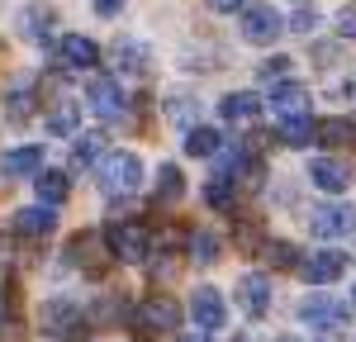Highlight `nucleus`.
<instances>
[{"mask_svg":"<svg viewBox=\"0 0 356 342\" xmlns=\"http://www.w3.org/2000/svg\"><path fill=\"white\" fill-rule=\"evenodd\" d=\"M166 119H171L176 129L191 133V129H195V100H191V95H171V100H166Z\"/></svg>","mask_w":356,"mask_h":342,"instance_id":"27","label":"nucleus"},{"mask_svg":"<svg viewBox=\"0 0 356 342\" xmlns=\"http://www.w3.org/2000/svg\"><path fill=\"white\" fill-rule=\"evenodd\" d=\"M110 62H114V72H124V76H143L147 72V48L134 43V38H119L110 48Z\"/></svg>","mask_w":356,"mask_h":342,"instance_id":"19","label":"nucleus"},{"mask_svg":"<svg viewBox=\"0 0 356 342\" xmlns=\"http://www.w3.org/2000/svg\"><path fill=\"white\" fill-rule=\"evenodd\" d=\"M323 24V15H318V10H295V15H290V19H285V28H295V33H314V28Z\"/></svg>","mask_w":356,"mask_h":342,"instance_id":"33","label":"nucleus"},{"mask_svg":"<svg viewBox=\"0 0 356 342\" xmlns=\"http://www.w3.org/2000/svg\"><path fill=\"white\" fill-rule=\"evenodd\" d=\"M57 57H62V67H72V72H90V67L100 62V43L86 38V33H67V38L57 43Z\"/></svg>","mask_w":356,"mask_h":342,"instance_id":"12","label":"nucleus"},{"mask_svg":"<svg viewBox=\"0 0 356 342\" xmlns=\"http://www.w3.org/2000/svg\"><path fill=\"white\" fill-rule=\"evenodd\" d=\"M275 342H295V338H275Z\"/></svg>","mask_w":356,"mask_h":342,"instance_id":"40","label":"nucleus"},{"mask_svg":"<svg viewBox=\"0 0 356 342\" xmlns=\"http://www.w3.org/2000/svg\"><path fill=\"white\" fill-rule=\"evenodd\" d=\"M219 114H223V124H257L261 119V100L252 95V90H233V95H223V105H219Z\"/></svg>","mask_w":356,"mask_h":342,"instance_id":"16","label":"nucleus"},{"mask_svg":"<svg viewBox=\"0 0 356 342\" xmlns=\"http://www.w3.org/2000/svg\"><path fill=\"white\" fill-rule=\"evenodd\" d=\"M219 147H223V133L209 129V124H195L191 133H186V157H214Z\"/></svg>","mask_w":356,"mask_h":342,"instance_id":"23","label":"nucleus"},{"mask_svg":"<svg viewBox=\"0 0 356 342\" xmlns=\"http://www.w3.org/2000/svg\"><path fill=\"white\" fill-rule=\"evenodd\" d=\"M33 190H38V200H48V204H62V200L72 195V171H38L33 176Z\"/></svg>","mask_w":356,"mask_h":342,"instance_id":"21","label":"nucleus"},{"mask_svg":"<svg viewBox=\"0 0 356 342\" xmlns=\"http://www.w3.org/2000/svg\"><path fill=\"white\" fill-rule=\"evenodd\" d=\"M181 190H186V176H181V167H157V204H176L181 200Z\"/></svg>","mask_w":356,"mask_h":342,"instance_id":"25","label":"nucleus"},{"mask_svg":"<svg viewBox=\"0 0 356 342\" xmlns=\"http://www.w3.org/2000/svg\"><path fill=\"white\" fill-rule=\"evenodd\" d=\"M100 157H105V133L81 138V142H76V152H72V162H76V167H95Z\"/></svg>","mask_w":356,"mask_h":342,"instance_id":"30","label":"nucleus"},{"mask_svg":"<svg viewBox=\"0 0 356 342\" xmlns=\"http://www.w3.org/2000/svg\"><path fill=\"white\" fill-rule=\"evenodd\" d=\"M191 256L200 261V266H209V261L219 256V238H214L209 228H195V238H191Z\"/></svg>","mask_w":356,"mask_h":342,"instance_id":"29","label":"nucleus"},{"mask_svg":"<svg viewBox=\"0 0 356 342\" xmlns=\"http://www.w3.org/2000/svg\"><path fill=\"white\" fill-rule=\"evenodd\" d=\"M134 323L147 333H171V328H181V304L171 295H147L134 309Z\"/></svg>","mask_w":356,"mask_h":342,"instance_id":"7","label":"nucleus"},{"mask_svg":"<svg viewBox=\"0 0 356 342\" xmlns=\"http://www.w3.org/2000/svg\"><path fill=\"white\" fill-rule=\"evenodd\" d=\"M295 318H300L304 328H318V333H337V328L347 323V304L318 290V295H309V300H300V309H295Z\"/></svg>","mask_w":356,"mask_h":342,"instance_id":"4","label":"nucleus"},{"mask_svg":"<svg viewBox=\"0 0 356 342\" xmlns=\"http://www.w3.org/2000/svg\"><path fill=\"white\" fill-rule=\"evenodd\" d=\"M285 76H295V57H271V62H261V72H257L261 86H275V81H285Z\"/></svg>","mask_w":356,"mask_h":342,"instance_id":"32","label":"nucleus"},{"mask_svg":"<svg viewBox=\"0 0 356 342\" xmlns=\"http://www.w3.org/2000/svg\"><path fill=\"white\" fill-rule=\"evenodd\" d=\"M285 33V19L275 15L271 5H243V38L247 43H257V48H266Z\"/></svg>","mask_w":356,"mask_h":342,"instance_id":"8","label":"nucleus"},{"mask_svg":"<svg viewBox=\"0 0 356 342\" xmlns=\"http://www.w3.org/2000/svg\"><path fill=\"white\" fill-rule=\"evenodd\" d=\"M266 100H271V110L280 119H295V114H309V90H304L295 76H285V81H275L266 90Z\"/></svg>","mask_w":356,"mask_h":342,"instance_id":"11","label":"nucleus"},{"mask_svg":"<svg viewBox=\"0 0 356 342\" xmlns=\"http://www.w3.org/2000/svg\"><path fill=\"white\" fill-rule=\"evenodd\" d=\"M5 110H10L15 124H24L29 114H33V86H15V90H10V100H5Z\"/></svg>","mask_w":356,"mask_h":342,"instance_id":"31","label":"nucleus"},{"mask_svg":"<svg viewBox=\"0 0 356 342\" xmlns=\"http://www.w3.org/2000/svg\"><path fill=\"white\" fill-rule=\"evenodd\" d=\"M76 124H81V105H76L72 95H57L53 110H48V133L67 138V133H76Z\"/></svg>","mask_w":356,"mask_h":342,"instance_id":"20","label":"nucleus"},{"mask_svg":"<svg viewBox=\"0 0 356 342\" xmlns=\"http://www.w3.org/2000/svg\"><path fill=\"white\" fill-rule=\"evenodd\" d=\"M53 228H57V209L48 200H38V204H29V209L15 214V233L19 238H48Z\"/></svg>","mask_w":356,"mask_h":342,"instance_id":"14","label":"nucleus"},{"mask_svg":"<svg viewBox=\"0 0 356 342\" xmlns=\"http://www.w3.org/2000/svg\"><path fill=\"white\" fill-rule=\"evenodd\" d=\"M204 204L209 209H233V176H214L204 186Z\"/></svg>","mask_w":356,"mask_h":342,"instance_id":"28","label":"nucleus"},{"mask_svg":"<svg viewBox=\"0 0 356 342\" xmlns=\"http://www.w3.org/2000/svg\"><path fill=\"white\" fill-rule=\"evenodd\" d=\"M247 0H209V10H214V15H233V10H243Z\"/></svg>","mask_w":356,"mask_h":342,"instance_id":"38","label":"nucleus"},{"mask_svg":"<svg viewBox=\"0 0 356 342\" xmlns=\"http://www.w3.org/2000/svg\"><path fill=\"white\" fill-rule=\"evenodd\" d=\"M266 256H271V266H295V261H300V252H295L290 243H271Z\"/></svg>","mask_w":356,"mask_h":342,"instance_id":"34","label":"nucleus"},{"mask_svg":"<svg viewBox=\"0 0 356 342\" xmlns=\"http://www.w3.org/2000/svg\"><path fill=\"white\" fill-rule=\"evenodd\" d=\"M90 5H95V15H105V19H110V15H119L129 0H90Z\"/></svg>","mask_w":356,"mask_h":342,"instance_id":"37","label":"nucleus"},{"mask_svg":"<svg viewBox=\"0 0 356 342\" xmlns=\"http://www.w3.org/2000/svg\"><path fill=\"white\" fill-rule=\"evenodd\" d=\"M309 228H314V238H323V243H337V238H347L356 228V209L347 200H328V204H318L314 214H309Z\"/></svg>","mask_w":356,"mask_h":342,"instance_id":"5","label":"nucleus"},{"mask_svg":"<svg viewBox=\"0 0 356 342\" xmlns=\"http://www.w3.org/2000/svg\"><path fill=\"white\" fill-rule=\"evenodd\" d=\"M352 304H356V290H352Z\"/></svg>","mask_w":356,"mask_h":342,"instance_id":"41","label":"nucleus"},{"mask_svg":"<svg viewBox=\"0 0 356 342\" xmlns=\"http://www.w3.org/2000/svg\"><path fill=\"white\" fill-rule=\"evenodd\" d=\"M105 243H110V252L119 256V261H129V266H138V261H147V256H152V233H147L143 224H134V219L110 224Z\"/></svg>","mask_w":356,"mask_h":342,"instance_id":"3","label":"nucleus"},{"mask_svg":"<svg viewBox=\"0 0 356 342\" xmlns=\"http://www.w3.org/2000/svg\"><path fill=\"white\" fill-rule=\"evenodd\" d=\"M337 43H318V48H314V62H318V67H332V62H337Z\"/></svg>","mask_w":356,"mask_h":342,"instance_id":"35","label":"nucleus"},{"mask_svg":"<svg viewBox=\"0 0 356 342\" xmlns=\"http://www.w3.org/2000/svg\"><path fill=\"white\" fill-rule=\"evenodd\" d=\"M238 304H243L247 318H261L271 309V281L266 276H243L238 281Z\"/></svg>","mask_w":356,"mask_h":342,"instance_id":"15","label":"nucleus"},{"mask_svg":"<svg viewBox=\"0 0 356 342\" xmlns=\"http://www.w3.org/2000/svg\"><path fill=\"white\" fill-rule=\"evenodd\" d=\"M191 318L204 328V333H214V328H223V318H228V304H223L219 290H209V285H200L191 295Z\"/></svg>","mask_w":356,"mask_h":342,"instance_id":"10","label":"nucleus"},{"mask_svg":"<svg viewBox=\"0 0 356 342\" xmlns=\"http://www.w3.org/2000/svg\"><path fill=\"white\" fill-rule=\"evenodd\" d=\"M0 171H5V176H38V171H43V147H33V142L10 147V152L0 157Z\"/></svg>","mask_w":356,"mask_h":342,"instance_id":"18","label":"nucleus"},{"mask_svg":"<svg viewBox=\"0 0 356 342\" xmlns=\"http://www.w3.org/2000/svg\"><path fill=\"white\" fill-rule=\"evenodd\" d=\"M314 138H318V124H314L309 114H295V119H280V142H285V147H309Z\"/></svg>","mask_w":356,"mask_h":342,"instance_id":"22","label":"nucleus"},{"mask_svg":"<svg viewBox=\"0 0 356 342\" xmlns=\"http://www.w3.org/2000/svg\"><path fill=\"white\" fill-rule=\"evenodd\" d=\"M309 181H314L318 190H328V195H342V190L352 186V171L342 167V162H332V157H318V162L309 167Z\"/></svg>","mask_w":356,"mask_h":342,"instance_id":"17","label":"nucleus"},{"mask_svg":"<svg viewBox=\"0 0 356 342\" xmlns=\"http://www.w3.org/2000/svg\"><path fill=\"white\" fill-rule=\"evenodd\" d=\"M19 33L33 38V43H43L48 33H53V10H43V5H29L24 15H19Z\"/></svg>","mask_w":356,"mask_h":342,"instance_id":"24","label":"nucleus"},{"mask_svg":"<svg viewBox=\"0 0 356 342\" xmlns=\"http://www.w3.org/2000/svg\"><path fill=\"white\" fill-rule=\"evenodd\" d=\"M342 271H347V256L337 252V247H318V252L304 256V276H309V285H332Z\"/></svg>","mask_w":356,"mask_h":342,"instance_id":"13","label":"nucleus"},{"mask_svg":"<svg viewBox=\"0 0 356 342\" xmlns=\"http://www.w3.org/2000/svg\"><path fill=\"white\" fill-rule=\"evenodd\" d=\"M337 33L356 38V10H342V15H337Z\"/></svg>","mask_w":356,"mask_h":342,"instance_id":"36","label":"nucleus"},{"mask_svg":"<svg viewBox=\"0 0 356 342\" xmlns=\"http://www.w3.org/2000/svg\"><path fill=\"white\" fill-rule=\"evenodd\" d=\"M86 105H90V114H100L105 124H114V119L124 114L129 100H124V90H119L114 76H95V81H90V95H86Z\"/></svg>","mask_w":356,"mask_h":342,"instance_id":"9","label":"nucleus"},{"mask_svg":"<svg viewBox=\"0 0 356 342\" xmlns=\"http://www.w3.org/2000/svg\"><path fill=\"white\" fill-rule=\"evenodd\" d=\"M318 138L328 142V147H352L356 142V124L352 119H328V124H318Z\"/></svg>","mask_w":356,"mask_h":342,"instance_id":"26","label":"nucleus"},{"mask_svg":"<svg viewBox=\"0 0 356 342\" xmlns=\"http://www.w3.org/2000/svg\"><path fill=\"white\" fill-rule=\"evenodd\" d=\"M176 342H209V333H204V328H200V333H181Z\"/></svg>","mask_w":356,"mask_h":342,"instance_id":"39","label":"nucleus"},{"mask_svg":"<svg viewBox=\"0 0 356 342\" xmlns=\"http://www.w3.org/2000/svg\"><path fill=\"white\" fill-rule=\"evenodd\" d=\"M110 243H100V233H76L72 238V247H67V261L86 271V276H105V266H110Z\"/></svg>","mask_w":356,"mask_h":342,"instance_id":"6","label":"nucleus"},{"mask_svg":"<svg viewBox=\"0 0 356 342\" xmlns=\"http://www.w3.org/2000/svg\"><path fill=\"white\" fill-rule=\"evenodd\" d=\"M95 181H100V190L105 195H134L143 190V162H138L134 152H105L100 162H95Z\"/></svg>","mask_w":356,"mask_h":342,"instance_id":"1","label":"nucleus"},{"mask_svg":"<svg viewBox=\"0 0 356 342\" xmlns=\"http://www.w3.org/2000/svg\"><path fill=\"white\" fill-rule=\"evenodd\" d=\"M38 328L57 342H81L86 338V314L76 304H67V300H48L38 309Z\"/></svg>","mask_w":356,"mask_h":342,"instance_id":"2","label":"nucleus"}]
</instances>
